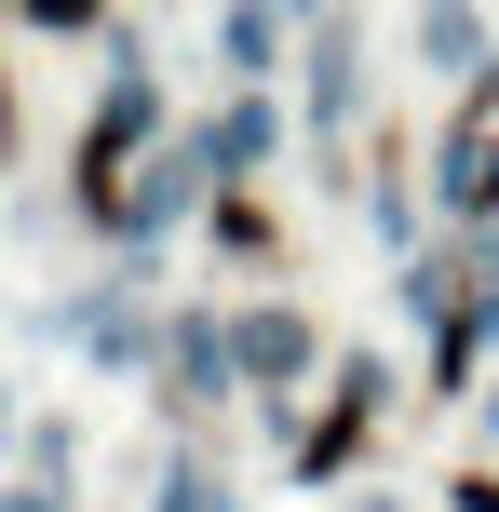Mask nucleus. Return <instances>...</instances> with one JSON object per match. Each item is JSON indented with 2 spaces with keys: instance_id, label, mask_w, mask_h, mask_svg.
<instances>
[{
  "instance_id": "obj_1",
  "label": "nucleus",
  "mask_w": 499,
  "mask_h": 512,
  "mask_svg": "<svg viewBox=\"0 0 499 512\" xmlns=\"http://www.w3.org/2000/svg\"><path fill=\"white\" fill-rule=\"evenodd\" d=\"M27 14H41V27H81V14H95V0H27Z\"/></svg>"
}]
</instances>
